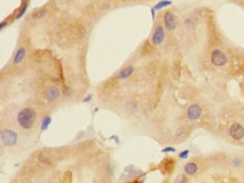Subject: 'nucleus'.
I'll use <instances>...</instances> for the list:
<instances>
[{"label":"nucleus","instance_id":"nucleus-24","mask_svg":"<svg viewBox=\"0 0 244 183\" xmlns=\"http://www.w3.org/2000/svg\"><path fill=\"white\" fill-rule=\"evenodd\" d=\"M110 8V3L109 2H105V3H102L101 7H100V10H107V9H109Z\"/></svg>","mask_w":244,"mask_h":183},{"label":"nucleus","instance_id":"nucleus-13","mask_svg":"<svg viewBox=\"0 0 244 183\" xmlns=\"http://www.w3.org/2000/svg\"><path fill=\"white\" fill-rule=\"evenodd\" d=\"M47 11H49V9H47L46 7L38 8V9H36V10H34L33 12H32L31 18L32 19H35V20H37V19H42L43 17H45V16L47 15Z\"/></svg>","mask_w":244,"mask_h":183},{"label":"nucleus","instance_id":"nucleus-12","mask_svg":"<svg viewBox=\"0 0 244 183\" xmlns=\"http://www.w3.org/2000/svg\"><path fill=\"white\" fill-rule=\"evenodd\" d=\"M133 72H134V68H133L132 65L126 66V68H124L122 71L117 74V78L116 79L117 80H126V79H128L132 75Z\"/></svg>","mask_w":244,"mask_h":183},{"label":"nucleus","instance_id":"nucleus-9","mask_svg":"<svg viewBox=\"0 0 244 183\" xmlns=\"http://www.w3.org/2000/svg\"><path fill=\"white\" fill-rule=\"evenodd\" d=\"M44 96H45L46 100H49V101H51V102H54L60 98V90H59V88H56V87H49V88L45 89Z\"/></svg>","mask_w":244,"mask_h":183},{"label":"nucleus","instance_id":"nucleus-2","mask_svg":"<svg viewBox=\"0 0 244 183\" xmlns=\"http://www.w3.org/2000/svg\"><path fill=\"white\" fill-rule=\"evenodd\" d=\"M0 138L2 145L7 146V147H14L17 145L18 143V136L17 132H14L12 129H2L0 134Z\"/></svg>","mask_w":244,"mask_h":183},{"label":"nucleus","instance_id":"nucleus-21","mask_svg":"<svg viewBox=\"0 0 244 183\" xmlns=\"http://www.w3.org/2000/svg\"><path fill=\"white\" fill-rule=\"evenodd\" d=\"M232 165H233L234 167H240L241 165H242V160H240V158H234L233 161H232Z\"/></svg>","mask_w":244,"mask_h":183},{"label":"nucleus","instance_id":"nucleus-10","mask_svg":"<svg viewBox=\"0 0 244 183\" xmlns=\"http://www.w3.org/2000/svg\"><path fill=\"white\" fill-rule=\"evenodd\" d=\"M37 161L44 166H52L54 164V160L52 157L51 154L46 152H41L37 156Z\"/></svg>","mask_w":244,"mask_h":183},{"label":"nucleus","instance_id":"nucleus-16","mask_svg":"<svg viewBox=\"0 0 244 183\" xmlns=\"http://www.w3.org/2000/svg\"><path fill=\"white\" fill-rule=\"evenodd\" d=\"M187 136H188V132L186 130V128L181 127L174 134V141L175 142H182V141H184L187 138Z\"/></svg>","mask_w":244,"mask_h":183},{"label":"nucleus","instance_id":"nucleus-15","mask_svg":"<svg viewBox=\"0 0 244 183\" xmlns=\"http://www.w3.org/2000/svg\"><path fill=\"white\" fill-rule=\"evenodd\" d=\"M198 172V166L197 164L193 162H189L184 165V173L188 175H195Z\"/></svg>","mask_w":244,"mask_h":183},{"label":"nucleus","instance_id":"nucleus-19","mask_svg":"<svg viewBox=\"0 0 244 183\" xmlns=\"http://www.w3.org/2000/svg\"><path fill=\"white\" fill-rule=\"evenodd\" d=\"M51 122H52L51 117H50V116H45V117L42 119V122H41V130L42 132L46 130V129L49 128V126L51 125Z\"/></svg>","mask_w":244,"mask_h":183},{"label":"nucleus","instance_id":"nucleus-29","mask_svg":"<svg viewBox=\"0 0 244 183\" xmlns=\"http://www.w3.org/2000/svg\"><path fill=\"white\" fill-rule=\"evenodd\" d=\"M124 1H125V0H124Z\"/></svg>","mask_w":244,"mask_h":183},{"label":"nucleus","instance_id":"nucleus-8","mask_svg":"<svg viewBox=\"0 0 244 183\" xmlns=\"http://www.w3.org/2000/svg\"><path fill=\"white\" fill-rule=\"evenodd\" d=\"M202 113H203V109L199 104H191L187 109V117H188V119H190L193 122L198 120L202 117Z\"/></svg>","mask_w":244,"mask_h":183},{"label":"nucleus","instance_id":"nucleus-14","mask_svg":"<svg viewBox=\"0 0 244 183\" xmlns=\"http://www.w3.org/2000/svg\"><path fill=\"white\" fill-rule=\"evenodd\" d=\"M173 166H174V160L173 158H165V160H163L162 164L160 165V167L162 169L163 172H168L169 171V173L172 172L173 170Z\"/></svg>","mask_w":244,"mask_h":183},{"label":"nucleus","instance_id":"nucleus-26","mask_svg":"<svg viewBox=\"0 0 244 183\" xmlns=\"http://www.w3.org/2000/svg\"><path fill=\"white\" fill-rule=\"evenodd\" d=\"M7 25H8V21H7V20H3L2 23H1V24H0V29L2 31V29H3L5 27H7Z\"/></svg>","mask_w":244,"mask_h":183},{"label":"nucleus","instance_id":"nucleus-5","mask_svg":"<svg viewBox=\"0 0 244 183\" xmlns=\"http://www.w3.org/2000/svg\"><path fill=\"white\" fill-rule=\"evenodd\" d=\"M210 61L213 63L215 66H224L227 64L228 62V59H227V55L224 53L223 51L221 50H214L210 54Z\"/></svg>","mask_w":244,"mask_h":183},{"label":"nucleus","instance_id":"nucleus-23","mask_svg":"<svg viewBox=\"0 0 244 183\" xmlns=\"http://www.w3.org/2000/svg\"><path fill=\"white\" fill-rule=\"evenodd\" d=\"M175 182L186 183V182H188V179H187V176H186V175H179V176L175 179Z\"/></svg>","mask_w":244,"mask_h":183},{"label":"nucleus","instance_id":"nucleus-7","mask_svg":"<svg viewBox=\"0 0 244 183\" xmlns=\"http://www.w3.org/2000/svg\"><path fill=\"white\" fill-rule=\"evenodd\" d=\"M228 135L233 138L234 141H242L244 137V127L241 124L235 122V124L230 126Z\"/></svg>","mask_w":244,"mask_h":183},{"label":"nucleus","instance_id":"nucleus-18","mask_svg":"<svg viewBox=\"0 0 244 183\" xmlns=\"http://www.w3.org/2000/svg\"><path fill=\"white\" fill-rule=\"evenodd\" d=\"M172 5V1H169V0H162V1H160V2H158L153 8L155 9V10H161V9H163V8H167V7H169V6H171Z\"/></svg>","mask_w":244,"mask_h":183},{"label":"nucleus","instance_id":"nucleus-27","mask_svg":"<svg viewBox=\"0 0 244 183\" xmlns=\"http://www.w3.org/2000/svg\"><path fill=\"white\" fill-rule=\"evenodd\" d=\"M150 11H151V15H152V19L153 20H155V9H154V8H151V9H150Z\"/></svg>","mask_w":244,"mask_h":183},{"label":"nucleus","instance_id":"nucleus-17","mask_svg":"<svg viewBox=\"0 0 244 183\" xmlns=\"http://www.w3.org/2000/svg\"><path fill=\"white\" fill-rule=\"evenodd\" d=\"M28 5H29V1L28 0H23V3H21V8H19V10H18L17 15H16V19H21V17L24 16V14L26 12L27 8H28Z\"/></svg>","mask_w":244,"mask_h":183},{"label":"nucleus","instance_id":"nucleus-20","mask_svg":"<svg viewBox=\"0 0 244 183\" xmlns=\"http://www.w3.org/2000/svg\"><path fill=\"white\" fill-rule=\"evenodd\" d=\"M188 156H189V150H184L181 153H179V155H178V157L180 160H186V158H188Z\"/></svg>","mask_w":244,"mask_h":183},{"label":"nucleus","instance_id":"nucleus-1","mask_svg":"<svg viewBox=\"0 0 244 183\" xmlns=\"http://www.w3.org/2000/svg\"><path fill=\"white\" fill-rule=\"evenodd\" d=\"M36 122V112L31 107L23 108L17 115V124L23 129L29 130L35 126Z\"/></svg>","mask_w":244,"mask_h":183},{"label":"nucleus","instance_id":"nucleus-3","mask_svg":"<svg viewBox=\"0 0 244 183\" xmlns=\"http://www.w3.org/2000/svg\"><path fill=\"white\" fill-rule=\"evenodd\" d=\"M87 34V31H86V27L80 24V23H75L74 25H71L70 26V29H69V34H68V38L71 42H77L82 40Z\"/></svg>","mask_w":244,"mask_h":183},{"label":"nucleus","instance_id":"nucleus-25","mask_svg":"<svg viewBox=\"0 0 244 183\" xmlns=\"http://www.w3.org/2000/svg\"><path fill=\"white\" fill-rule=\"evenodd\" d=\"M175 152V148L174 147H165L162 150V153H173Z\"/></svg>","mask_w":244,"mask_h":183},{"label":"nucleus","instance_id":"nucleus-4","mask_svg":"<svg viewBox=\"0 0 244 183\" xmlns=\"http://www.w3.org/2000/svg\"><path fill=\"white\" fill-rule=\"evenodd\" d=\"M163 25L164 28L169 31H173L178 27V17L172 11L167 10L163 15Z\"/></svg>","mask_w":244,"mask_h":183},{"label":"nucleus","instance_id":"nucleus-22","mask_svg":"<svg viewBox=\"0 0 244 183\" xmlns=\"http://www.w3.org/2000/svg\"><path fill=\"white\" fill-rule=\"evenodd\" d=\"M184 26H186V27H191V26H193V18H190V17L186 18V19H184Z\"/></svg>","mask_w":244,"mask_h":183},{"label":"nucleus","instance_id":"nucleus-6","mask_svg":"<svg viewBox=\"0 0 244 183\" xmlns=\"http://www.w3.org/2000/svg\"><path fill=\"white\" fill-rule=\"evenodd\" d=\"M165 38V28L162 25H156L154 31H153L152 37H151V44L154 46H158L160 44H162L163 41Z\"/></svg>","mask_w":244,"mask_h":183},{"label":"nucleus","instance_id":"nucleus-11","mask_svg":"<svg viewBox=\"0 0 244 183\" xmlns=\"http://www.w3.org/2000/svg\"><path fill=\"white\" fill-rule=\"evenodd\" d=\"M25 56H26V48H25L24 46L18 47V48H17V51H16V53H15V55H14L12 63H14V64H16V65L21 64V62L24 61Z\"/></svg>","mask_w":244,"mask_h":183},{"label":"nucleus","instance_id":"nucleus-28","mask_svg":"<svg viewBox=\"0 0 244 183\" xmlns=\"http://www.w3.org/2000/svg\"><path fill=\"white\" fill-rule=\"evenodd\" d=\"M90 99H91V96L89 94L88 97H87V99H83V102H87V101H90Z\"/></svg>","mask_w":244,"mask_h":183}]
</instances>
